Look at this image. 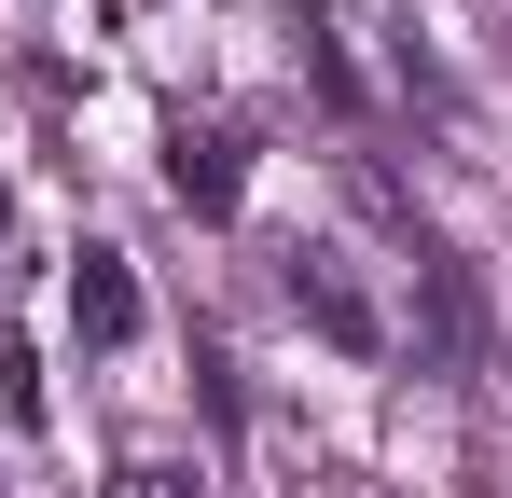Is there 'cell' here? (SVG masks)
<instances>
[{
    "instance_id": "obj_3",
    "label": "cell",
    "mask_w": 512,
    "mask_h": 498,
    "mask_svg": "<svg viewBox=\"0 0 512 498\" xmlns=\"http://www.w3.org/2000/svg\"><path fill=\"white\" fill-rule=\"evenodd\" d=\"M291 305H305V319L333 332V346H374V305H360V291H346L333 263H319V249H305V263H291Z\"/></svg>"
},
{
    "instance_id": "obj_1",
    "label": "cell",
    "mask_w": 512,
    "mask_h": 498,
    "mask_svg": "<svg viewBox=\"0 0 512 498\" xmlns=\"http://www.w3.org/2000/svg\"><path fill=\"white\" fill-rule=\"evenodd\" d=\"M167 194L222 222V208L250 194V166H236V125H167Z\"/></svg>"
},
{
    "instance_id": "obj_2",
    "label": "cell",
    "mask_w": 512,
    "mask_h": 498,
    "mask_svg": "<svg viewBox=\"0 0 512 498\" xmlns=\"http://www.w3.org/2000/svg\"><path fill=\"white\" fill-rule=\"evenodd\" d=\"M70 319H84V346H125V332H139V277H125L111 249L70 263Z\"/></svg>"
},
{
    "instance_id": "obj_4",
    "label": "cell",
    "mask_w": 512,
    "mask_h": 498,
    "mask_svg": "<svg viewBox=\"0 0 512 498\" xmlns=\"http://www.w3.org/2000/svg\"><path fill=\"white\" fill-rule=\"evenodd\" d=\"M125 498H208L194 471H167V457H125Z\"/></svg>"
}]
</instances>
